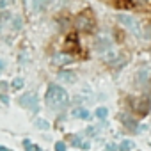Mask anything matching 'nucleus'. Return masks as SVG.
<instances>
[{
	"mask_svg": "<svg viewBox=\"0 0 151 151\" xmlns=\"http://www.w3.org/2000/svg\"><path fill=\"white\" fill-rule=\"evenodd\" d=\"M45 100H46V105H48L52 110H60V109L66 107V103H68V93H66L64 87L52 84V86L46 89Z\"/></svg>",
	"mask_w": 151,
	"mask_h": 151,
	"instance_id": "f257e3e1",
	"label": "nucleus"
},
{
	"mask_svg": "<svg viewBox=\"0 0 151 151\" xmlns=\"http://www.w3.org/2000/svg\"><path fill=\"white\" fill-rule=\"evenodd\" d=\"M117 22L124 27V29H128L132 34H135V36H140L142 32H140V25H139V22L133 18V16H130V14H117Z\"/></svg>",
	"mask_w": 151,
	"mask_h": 151,
	"instance_id": "f03ea898",
	"label": "nucleus"
},
{
	"mask_svg": "<svg viewBox=\"0 0 151 151\" xmlns=\"http://www.w3.org/2000/svg\"><path fill=\"white\" fill-rule=\"evenodd\" d=\"M75 27L82 32H91L94 29V22L89 14H78L77 20H75Z\"/></svg>",
	"mask_w": 151,
	"mask_h": 151,
	"instance_id": "7ed1b4c3",
	"label": "nucleus"
},
{
	"mask_svg": "<svg viewBox=\"0 0 151 151\" xmlns=\"http://www.w3.org/2000/svg\"><path fill=\"white\" fill-rule=\"evenodd\" d=\"M20 105L25 107V109H29V110H34V112L39 110V107H37V96H36L34 93H27V94H23V96L20 98Z\"/></svg>",
	"mask_w": 151,
	"mask_h": 151,
	"instance_id": "20e7f679",
	"label": "nucleus"
},
{
	"mask_svg": "<svg viewBox=\"0 0 151 151\" xmlns=\"http://www.w3.org/2000/svg\"><path fill=\"white\" fill-rule=\"evenodd\" d=\"M149 77H151V69L149 68H140L135 75V82L139 87H144L147 82H149Z\"/></svg>",
	"mask_w": 151,
	"mask_h": 151,
	"instance_id": "39448f33",
	"label": "nucleus"
},
{
	"mask_svg": "<svg viewBox=\"0 0 151 151\" xmlns=\"http://www.w3.org/2000/svg\"><path fill=\"white\" fill-rule=\"evenodd\" d=\"M149 107H151V100L149 98H140V100L135 101V109H137L139 116H146L149 112Z\"/></svg>",
	"mask_w": 151,
	"mask_h": 151,
	"instance_id": "423d86ee",
	"label": "nucleus"
},
{
	"mask_svg": "<svg viewBox=\"0 0 151 151\" xmlns=\"http://www.w3.org/2000/svg\"><path fill=\"white\" fill-rule=\"evenodd\" d=\"M59 80H62V82H66V84H73L75 80H77V75H75L73 71L64 69V71L59 73Z\"/></svg>",
	"mask_w": 151,
	"mask_h": 151,
	"instance_id": "0eeeda50",
	"label": "nucleus"
},
{
	"mask_svg": "<svg viewBox=\"0 0 151 151\" xmlns=\"http://www.w3.org/2000/svg\"><path fill=\"white\" fill-rule=\"evenodd\" d=\"M96 48H98L100 52H107V50L110 48V39H107V37H100L98 43H96Z\"/></svg>",
	"mask_w": 151,
	"mask_h": 151,
	"instance_id": "6e6552de",
	"label": "nucleus"
},
{
	"mask_svg": "<svg viewBox=\"0 0 151 151\" xmlns=\"http://www.w3.org/2000/svg\"><path fill=\"white\" fill-rule=\"evenodd\" d=\"M121 121L124 123V126L126 128H130V130H135L137 128V123L130 117V116H126V114H121Z\"/></svg>",
	"mask_w": 151,
	"mask_h": 151,
	"instance_id": "1a4fd4ad",
	"label": "nucleus"
},
{
	"mask_svg": "<svg viewBox=\"0 0 151 151\" xmlns=\"http://www.w3.org/2000/svg\"><path fill=\"white\" fill-rule=\"evenodd\" d=\"M73 116H75V117H80V119H87V117H89V112H87L86 109H75V110H73Z\"/></svg>",
	"mask_w": 151,
	"mask_h": 151,
	"instance_id": "9d476101",
	"label": "nucleus"
},
{
	"mask_svg": "<svg viewBox=\"0 0 151 151\" xmlns=\"http://www.w3.org/2000/svg\"><path fill=\"white\" fill-rule=\"evenodd\" d=\"M23 144H25V151H43V149H41L39 146L32 144V142H30V140H27V139L23 140Z\"/></svg>",
	"mask_w": 151,
	"mask_h": 151,
	"instance_id": "9b49d317",
	"label": "nucleus"
},
{
	"mask_svg": "<svg viewBox=\"0 0 151 151\" xmlns=\"http://www.w3.org/2000/svg\"><path fill=\"white\" fill-rule=\"evenodd\" d=\"M133 147H135V142H132V140H123L119 151H128V149H133Z\"/></svg>",
	"mask_w": 151,
	"mask_h": 151,
	"instance_id": "f8f14e48",
	"label": "nucleus"
},
{
	"mask_svg": "<svg viewBox=\"0 0 151 151\" xmlns=\"http://www.w3.org/2000/svg\"><path fill=\"white\" fill-rule=\"evenodd\" d=\"M94 114H96V117H98V119H105V117H107V114H109V110H107L105 107H100V109H96V112H94Z\"/></svg>",
	"mask_w": 151,
	"mask_h": 151,
	"instance_id": "ddd939ff",
	"label": "nucleus"
},
{
	"mask_svg": "<svg viewBox=\"0 0 151 151\" xmlns=\"http://www.w3.org/2000/svg\"><path fill=\"white\" fill-rule=\"evenodd\" d=\"M66 43H68V45H66L68 48H73V46H75V43H77V34H69V36H68V39H66Z\"/></svg>",
	"mask_w": 151,
	"mask_h": 151,
	"instance_id": "4468645a",
	"label": "nucleus"
},
{
	"mask_svg": "<svg viewBox=\"0 0 151 151\" xmlns=\"http://www.w3.org/2000/svg\"><path fill=\"white\" fill-rule=\"evenodd\" d=\"M36 126L41 128V130H48V128H50V123L45 121V119H37V121H36Z\"/></svg>",
	"mask_w": 151,
	"mask_h": 151,
	"instance_id": "2eb2a0df",
	"label": "nucleus"
},
{
	"mask_svg": "<svg viewBox=\"0 0 151 151\" xmlns=\"http://www.w3.org/2000/svg\"><path fill=\"white\" fill-rule=\"evenodd\" d=\"M71 59L68 57V55H57L55 59H53V62H57V64H60V62H69Z\"/></svg>",
	"mask_w": 151,
	"mask_h": 151,
	"instance_id": "dca6fc26",
	"label": "nucleus"
},
{
	"mask_svg": "<svg viewBox=\"0 0 151 151\" xmlns=\"http://www.w3.org/2000/svg\"><path fill=\"white\" fill-rule=\"evenodd\" d=\"M23 87V78H14L13 80V89H22Z\"/></svg>",
	"mask_w": 151,
	"mask_h": 151,
	"instance_id": "f3484780",
	"label": "nucleus"
},
{
	"mask_svg": "<svg viewBox=\"0 0 151 151\" xmlns=\"http://www.w3.org/2000/svg\"><path fill=\"white\" fill-rule=\"evenodd\" d=\"M55 151H66V142L64 140L55 142Z\"/></svg>",
	"mask_w": 151,
	"mask_h": 151,
	"instance_id": "a211bd4d",
	"label": "nucleus"
},
{
	"mask_svg": "<svg viewBox=\"0 0 151 151\" xmlns=\"http://www.w3.org/2000/svg\"><path fill=\"white\" fill-rule=\"evenodd\" d=\"M73 144H75V146H80V147H84V149L89 147V144H87V142H82L80 139H73Z\"/></svg>",
	"mask_w": 151,
	"mask_h": 151,
	"instance_id": "6ab92c4d",
	"label": "nucleus"
},
{
	"mask_svg": "<svg viewBox=\"0 0 151 151\" xmlns=\"http://www.w3.org/2000/svg\"><path fill=\"white\" fill-rule=\"evenodd\" d=\"M0 101H2V103H6V105H9V98H7L6 94H0Z\"/></svg>",
	"mask_w": 151,
	"mask_h": 151,
	"instance_id": "aec40b11",
	"label": "nucleus"
},
{
	"mask_svg": "<svg viewBox=\"0 0 151 151\" xmlns=\"http://www.w3.org/2000/svg\"><path fill=\"white\" fill-rule=\"evenodd\" d=\"M20 27H22V20H20V18H16V20H14V30H18Z\"/></svg>",
	"mask_w": 151,
	"mask_h": 151,
	"instance_id": "412c9836",
	"label": "nucleus"
},
{
	"mask_svg": "<svg viewBox=\"0 0 151 151\" xmlns=\"http://www.w3.org/2000/svg\"><path fill=\"white\" fill-rule=\"evenodd\" d=\"M117 4L124 7V6H130V0H117Z\"/></svg>",
	"mask_w": 151,
	"mask_h": 151,
	"instance_id": "4be33fe9",
	"label": "nucleus"
},
{
	"mask_svg": "<svg viewBox=\"0 0 151 151\" xmlns=\"http://www.w3.org/2000/svg\"><path fill=\"white\" fill-rule=\"evenodd\" d=\"M116 144H107V151H116Z\"/></svg>",
	"mask_w": 151,
	"mask_h": 151,
	"instance_id": "5701e85b",
	"label": "nucleus"
},
{
	"mask_svg": "<svg viewBox=\"0 0 151 151\" xmlns=\"http://www.w3.org/2000/svg\"><path fill=\"white\" fill-rule=\"evenodd\" d=\"M0 151H11V149H7V147H4V146H0Z\"/></svg>",
	"mask_w": 151,
	"mask_h": 151,
	"instance_id": "b1692460",
	"label": "nucleus"
},
{
	"mask_svg": "<svg viewBox=\"0 0 151 151\" xmlns=\"http://www.w3.org/2000/svg\"><path fill=\"white\" fill-rule=\"evenodd\" d=\"M2 68H4V62H2V60H0V69H2Z\"/></svg>",
	"mask_w": 151,
	"mask_h": 151,
	"instance_id": "393cba45",
	"label": "nucleus"
},
{
	"mask_svg": "<svg viewBox=\"0 0 151 151\" xmlns=\"http://www.w3.org/2000/svg\"><path fill=\"white\" fill-rule=\"evenodd\" d=\"M139 2H146V0H139Z\"/></svg>",
	"mask_w": 151,
	"mask_h": 151,
	"instance_id": "a878e982",
	"label": "nucleus"
}]
</instances>
